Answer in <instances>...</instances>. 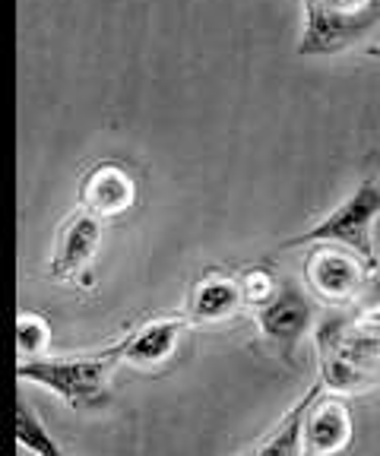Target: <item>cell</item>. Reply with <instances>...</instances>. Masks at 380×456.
Masks as SVG:
<instances>
[{
    "instance_id": "obj_1",
    "label": "cell",
    "mask_w": 380,
    "mask_h": 456,
    "mask_svg": "<svg viewBox=\"0 0 380 456\" xmlns=\"http://www.w3.org/2000/svg\"><path fill=\"white\" fill-rule=\"evenodd\" d=\"M314 346L327 390L359 393L380 384V273L359 301L320 321Z\"/></svg>"
},
{
    "instance_id": "obj_2",
    "label": "cell",
    "mask_w": 380,
    "mask_h": 456,
    "mask_svg": "<svg viewBox=\"0 0 380 456\" xmlns=\"http://www.w3.org/2000/svg\"><path fill=\"white\" fill-rule=\"evenodd\" d=\"M130 333L117 342L105 346L89 355H67V358H32V362L16 364V378L32 380L44 387L73 409H95L108 403V387L111 374L121 362H127Z\"/></svg>"
},
{
    "instance_id": "obj_3",
    "label": "cell",
    "mask_w": 380,
    "mask_h": 456,
    "mask_svg": "<svg viewBox=\"0 0 380 456\" xmlns=\"http://www.w3.org/2000/svg\"><path fill=\"white\" fill-rule=\"evenodd\" d=\"M380 216V184L377 181H361L355 187L345 203H339L323 222H317L314 228H308L304 235L286 241V248H308V244H339V248H349L352 254H359L361 260L374 264V219Z\"/></svg>"
},
{
    "instance_id": "obj_4",
    "label": "cell",
    "mask_w": 380,
    "mask_h": 456,
    "mask_svg": "<svg viewBox=\"0 0 380 456\" xmlns=\"http://www.w3.org/2000/svg\"><path fill=\"white\" fill-rule=\"evenodd\" d=\"M380 0H304L302 54H336L377 22Z\"/></svg>"
},
{
    "instance_id": "obj_5",
    "label": "cell",
    "mask_w": 380,
    "mask_h": 456,
    "mask_svg": "<svg viewBox=\"0 0 380 456\" xmlns=\"http://www.w3.org/2000/svg\"><path fill=\"white\" fill-rule=\"evenodd\" d=\"M374 276V266L339 244H317L304 260V279L323 305L349 307L359 301Z\"/></svg>"
},
{
    "instance_id": "obj_6",
    "label": "cell",
    "mask_w": 380,
    "mask_h": 456,
    "mask_svg": "<svg viewBox=\"0 0 380 456\" xmlns=\"http://www.w3.org/2000/svg\"><path fill=\"white\" fill-rule=\"evenodd\" d=\"M254 314H257V327L263 339L282 355H292L295 346L302 342V336L311 333L317 321L311 295L292 279H279V289L273 292V298L263 301Z\"/></svg>"
},
{
    "instance_id": "obj_7",
    "label": "cell",
    "mask_w": 380,
    "mask_h": 456,
    "mask_svg": "<svg viewBox=\"0 0 380 456\" xmlns=\"http://www.w3.org/2000/svg\"><path fill=\"white\" fill-rule=\"evenodd\" d=\"M101 244V216L79 209L61 225L58 248L51 256V276L54 279H83L89 264L95 260Z\"/></svg>"
},
{
    "instance_id": "obj_8",
    "label": "cell",
    "mask_w": 380,
    "mask_h": 456,
    "mask_svg": "<svg viewBox=\"0 0 380 456\" xmlns=\"http://www.w3.org/2000/svg\"><path fill=\"white\" fill-rule=\"evenodd\" d=\"M137 200V181L117 162H99L79 187V203L95 216H117L133 207Z\"/></svg>"
},
{
    "instance_id": "obj_9",
    "label": "cell",
    "mask_w": 380,
    "mask_h": 456,
    "mask_svg": "<svg viewBox=\"0 0 380 456\" xmlns=\"http://www.w3.org/2000/svg\"><path fill=\"white\" fill-rule=\"evenodd\" d=\"M352 441V412L339 399H314L304 421V453L308 456H336Z\"/></svg>"
},
{
    "instance_id": "obj_10",
    "label": "cell",
    "mask_w": 380,
    "mask_h": 456,
    "mask_svg": "<svg viewBox=\"0 0 380 456\" xmlns=\"http://www.w3.org/2000/svg\"><path fill=\"white\" fill-rule=\"evenodd\" d=\"M247 305L244 301L241 279H231L225 273H209L194 285V292L187 298V321L190 323H219L229 321Z\"/></svg>"
},
{
    "instance_id": "obj_11",
    "label": "cell",
    "mask_w": 380,
    "mask_h": 456,
    "mask_svg": "<svg viewBox=\"0 0 380 456\" xmlns=\"http://www.w3.org/2000/svg\"><path fill=\"white\" fill-rule=\"evenodd\" d=\"M187 323H190L187 317H162V321H152L140 330H130L127 362L137 364V368H152V364H162L166 358H172Z\"/></svg>"
},
{
    "instance_id": "obj_12",
    "label": "cell",
    "mask_w": 380,
    "mask_h": 456,
    "mask_svg": "<svg viewBox=\"0 0 380 456\" xmlns=\"http://www.w3.org/2000/svg\"><path fill=\"white\" fill-rule=\"evenodd\" d=\"M323 393V384H314L298 403L286 412V419L276 425L270 437L247 450L244 456H304V421H308V409L314 406V399Z\"/></svg>"
},
{
    "instance_id": "obj_13",
    "label": "cell",
    "mask_w": 380,
    "mask_h": 456,
    "mask_svg": "<svg viewBox=\"0 0 380 456\" xmlns=\"http://www.w3.org/2000/svg\"><path fill=\"white\" fill-rule=\"evenodd\" d=\"M51 346V323L36 311H20L16 314V355L20 362H32V358H44Z\"/></svg>"
},
{
    "instance_id": "obj_14",
    "label": "cell",
    "mask_w": 380,
    "mask_h": 456,
    "mask_svg": "<svg viewBox=\"0 0 380 456\" xmlns=\"http://www.w3.org/2000/svg\"><path fill=\"white\" fill-rule=\"evenodd\" d=\"M241 289H244V301H247V307L257 311L263 301L273 298V292L279 289V279H276L270 270H251V273H244L241 276Z\"/></svg>"
},
{
    "instance_id": "obj_15",
    "label": "cell",
    "mask_w": 380,
    "mask_h": 456,
    "mask_svg": "<svg viewBox=\"0 0 380 456\" xmlns=\"http://www.w3.org/2000/svg\"><path fill=\"white\" fill-rule=\"evenodd\" d=\"M368 54H371V57H377V61H380V48H377V45H374V48H368Z\"/></svg>"
},
{
    "instance_id": "obj_16",
    "label": "cell",
    "mask_w": 380,
    "mask_h": 456,
    "mask_svg": "<svg viewBox=\"0 0 380 456\" xmlns=\"http://www.w3.org/2000/svg\"><path fill=\"white\" fill-rule=\"evenodd\" d=\"M54 456H64V450H61V453H54Z\"/></svg>"
}]
</instances>
